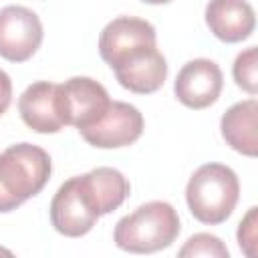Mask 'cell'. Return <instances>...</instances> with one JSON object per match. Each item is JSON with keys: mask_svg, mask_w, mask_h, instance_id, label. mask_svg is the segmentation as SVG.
Wrapping results in <instances>:
<instances>
[{"mask_svg": "<svg viewBox=\"0 0 258 258\" xmlns=\"http://www.w3.org/2000/svg\"><path fill=\"white\" fill-rule=\"evenodd\" d=\"M50 155L32 143H16L0 153V214H8L44 189Z\"/></svg>", "mask_w": 258, "mask_h": 258, "instance_id": "6da1fadb", "label": "cell"}, {"mask_svg": "<svg viewBox=\"0 0 258 258\" xmlns=\"http://www.w3.org/2000/svg\"><path fill=\"white\" fill-rule=\"evenodd\" d=\"M179 230L177 210L167 202L155 200L123 216L113 230V242L131 254H153L171 246Z\"/></svg>", "mask_w": 258, "mask_h": 258, "instance_id": "7a4b0ae2", "label": "cell"}, {"mask_svg": "<svg viewBox=\"0 0 258 258\" xmlns=\"http://www.w3.org/2000/svg\"><path fill=\"white\" fill-rule=\"evenodd\" d=\"M238 198V175L232 167L224 163L200 165L185 185V202L191 216L208 226H218L226 222L232 216Z\"/></svg>", "mask_w": 258, "mask_h": 258, "instance_id": "3957f363", "label": "cell"}, {"mask_svg": "<svg viewBox=\"0 0 258 258\" xmlns=\"http://www.w3.org/2000/svg\"><path fill=\"white\" fill-rule=\"evenodd\" d=\"M58 105L64 125L79 131L97 123L111 105L107 89L89 77H73L58 85Z\"/></svg>", "mask_w": 258, "mask_h": 258, "instance_id": "277c9868", "label": "cell"}, {"mask_svg": "<svg viewBox=\"0 0 258 258\" xmlns=\"http://www.w3.org/2000/svg\"><path fill=\"white\" fill-rule=\"evenodd\" d=\"M101 216L95 212L81 175L67 179L50 202V224L67 238H81L93 230Z\"/></svg>", "mask_w": 258, "mask_h": 258, "instance_id": "5b68a950", "label": "cell"}, {"mask_svg": "<svg viewBox=\"0 0 258 258\" xmlns=\"http://www.w3.org/2000/svg\"><path fill=\"white\" fill-rule=\"evenodd\" d=\"M42 22L26 6L0 8V56L10 62L28 60L42 44Z\"/></svg>", "mask_w": 258, "mask_h": 258, "instance_id": "8992f818", "label": "cell"}, {"mask_svg": "<svg viewBox=\"0 0 258 258\" xmlns=\"http://www.w3.org/2000/svg\"><path fill=\"white\" fill-rule=\"evenodd\" d=\"M145 121L137 107L123 103V101H111L105 115L93 123L87 129H81V137L99 149H119L135 143L143 133Z\"/></svg>", "mask_w": 258, "mask_h": 258, "instance_id": "52a82bcc", "label": "cell"}, {"mask_svg": "<svg viewBox=\"0 0 258 258\" xmlns=\"http://www.w3.org/2000/svg\"><path fill=\"white\" fill-rule=\"evenodd\" d=\"M117 83L137 95H151L159 91L167 79V60L157 44L141 46L127 52L113 67Z\"/></svg>", "mask_w": 258, "mask_h": 258, "instance_id": "ba28073f", "label": "cell"}, {"mask_svg": "<svg viewBox=\"0 0 258 258\" xmlns=\"http://www.w3.org/2000/svg\"><path fill=\"white\" fill-rule=\"evenodd\" d=\"M222 87V69L210 58H194L179 69L173 93L181 105L189 109H206L218 101Z\"/></svg>", "mask_w": 258, "mask_h": 258, "instance_id": "9c48e42d", "label": "cell"}, {"mask_svg": "<svg viewBox=\"0 0 258 258\" xmlns=\"http://www.w3.org/2000/svg\"><path fill=\"white\" fill-rule=\"evenodd\" d=\"M149 44H157V32L151 22L135 16H117L99 34V54L109 67L127 52Z\"/></svg>", "mask_w": 258, "mask_h": 258, "instance_id": "30bf717a", "label": "cell"}, {"mask_svg": "<svg viewBox=\"0 0 258 258\" xmlns=\"http://www.w3.org/2000/svg\"><path fill=\"white\" fill-rule=\"evenodd\" d=\"M18 111L26 127L36 133H58L64 127L58 105V85L36 81L18 99Z\"/></svg>", "mask_w": 258, "mask_h": 258, "instance_id": "8fae6325", "label": "cell"}, {"mask_svg": "<svg viewBox=\"0 0 258 258\" xmlns=\"http://www.w3.org/2000/svg\"><path fill=\"white\" fill-rule=\"evenodd\" d=\"M210 32L228 44L246 40L256 26V14L246 0H210L206 4Z\"/></svg>", "mask_w": 258, "mask_h": 258, "instance_id": "7c38bea8", "label": "cell"}, {"mask_svg": "<svg viewBox=\"0 0 258 258\" xmlns=\"http://www.w3.org/2000/svg\"><path fill=\"white\" fill-rule=\"evenodd\" d=\"M258 101L246 99L232 105L220 121V131L224 141L238 153L246 157H256L258 153Z\"/></svg>", "mask_w": 258, "mask_h": 258, "instance_id": "4fadbf2b", "label": "cell"}, {"mask_svg": "<svg viewBox=\"0 0 258 258\" xmlns=\"http://www.w3.org/2000/svg\"><path fill=\"white\" fill-rule=\"evenodd\" d=\"M81 181L99 216L115 212L127 200L131 189L127 177L115 167H95L81 175Z\"/></svg>", "mask_w": 258, "mask_h": 258, "instance_id": "5bb4252c", "label": "cell"}, {"mask_svg": "<svg viewBox=\"0 0 258 258\" xmlns=\"http://www.w3.org/2000/svg\"><path fill=\"white\" fill-rule=\"evenodd\" d=\"M232 75L236 85L242 91H246L248 95L258 93V48L256 46H248L236 56Z\"/></svg>", "mask_w": 258, "mask_h": 258, "instance_id": "9a60e30c", "label": "cell"}, {"mask_svg": "<svg viewBox=\"0 0 258 258\" xmlns=\"http://www.w3.org/2000/svg\"><path fill=\"white\" fill-rule=\"evenodd\" d=\"M179 258H194V256H204V258H228L230 252L226 244L208 232H200L187 238V242L179 248L177 252Z\"/></svg>", "mask_w": 258, "mask_h": 258, "instance_id": "2e32d148", "label": "cell"}, {"mask_svg": "<svg viewBox=\"0 0 258 258\" xmlns=\"http://www.w3.org/2000/svg\"><path fill=\"white\" fill-rule=\"evenodd\" d=\"M256 230H258V208L252 206L246 216L240 220L238 224V232H236V238H238V246L240 250L246 254V256H254L256 254Z\"/></svg>", "mask_w": 258, "mask_h": 258, "instance_id": "e0dca14e", "label": "cell"}, {"mask_svg": "<svg viewBox=\"0 0 258 258\" xmlns=\"http://www.w3.org/2000/svg\"><path fill=\"white\" fill-rule=\"evenodd\" d=\"M10 103H12V81L0 69V115H4L8 111Z\"/></svg>", "mask_w": 258, "mask_h": 258, "instance_id": "ac0fdd59", "label": "cell"}, {"mask_svg": "<svg viewBox=\"0 0 258 258\" xmlns=\"http://www.w3.org/2000/svg\"><path fill=\"white\" fill-rule=\"evenodd\" d=\"M141 2H145V4H167L171 0H141Z\"/></svg>", "mask_w": 258, "mask_h": 258, "instance_id": "d6986e66", "label": "cell"}, {"mask_svg": "<svg viewBox=\"0 0 258 258\" xmlns=\"http://www.w3.org/2000/svg\"><path fill=\"white\" fill-rule=\"evenodd\" d=\"M0 254H4V256H12V250H8V248H2V246H0Z\"/></svg>", "mask_w": 258, "mask_h": 258, "instance_id": "ffe728a7", "label": "cell"}]
</instances>
